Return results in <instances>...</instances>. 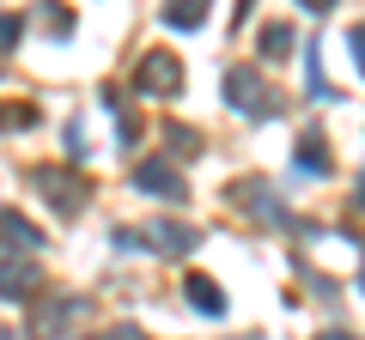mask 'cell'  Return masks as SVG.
I'll return each instance as SVG.
<instances>
[{
  "label": "cell",
  "mask_w": 365,
  "mask_h": 340,
  "mask_svg": "<svg viewBox=\"0 0 365 340\" xmlns=\"http://www.w3.org/2000/svg\"><path fill=\"white\" fill-rule=\"evenodd\" d=\"M31 286H37V267L6 249V255H0V298H31Z\"/></svg>",
  "instance_id": "obj_3"
},
{
  "label": "cell",
  "mask_w": 365,
  "mask_h": 340,
  "mask_svg": "<svg viewBox=\"0 0 365 340\" xmlns=\"http://www.w3.org/2000/svg\"><path fill=\"white\" fill-rule=\"evenodd\" d=\"M287 43H292V31H287V25H268V31H262V49H268L274 61L287 55Z\"/></svg>",
  "instance_id": "obj_8"
},
{
  "label": "cell",
  "mask_w": 365,
  "mask_h": 340,
  "mask_svg": "<svg viewBox=\"0 0 365 340\" xmlns=\"http://www.w3.org/2000/svg\"><path fill=\"white\" fill-rule=\"evenodd\" d=\"M134 183H140L146 195L182 201V176H177V170H170V164H158V158H153V164H140V170H134Z\"/></svg>",
  "instance_id": "obj_4"
},
{
  "label": "cell",
  "mask_w": 365,
  "mask_h": 340,
  "mask_svg": "<svg viewBox=\"0 0 365 340\" xmlns=\"http://www.w3.org/2000/svg\"><path fill=\"white\" fill-rule=\"evenodd\" d=\"M165 18H170L177 31H195V25H201V0H177V6H170Z\"/></svg>",
  "instance_id": "obj_7"
},
{
  "label": "cell",
  "mask_w": 365,
  "mask_h": 340,
  "mask_svg": "<svg viewBox=\"0 0 365 340\" xmlns=\"http://www.w3.org/2000/svg\"><path fill=\"white\" fill-rule=\"evenodd\" d=\"M134 85H140V97H170L182 85V73H177V61H170V55H146V67H140V79H134Z\"/></svg>",
  "instance_id": "obj_2"
},
{
  "label": "cell",
  "mask_w": 365,
  "mask_h": 340,
  "mask_svg": "<svg viewBox=\"0 0 365 340\" xmlns=\"http://www.w3.org/2000/svg\"><path fill=\"white\" fill-rule=\"evenodd\" d=\"M0 340H13V334H6V328H0Z\"/></svg>",
  "instance_id": "obj_14"
},
{
  "label": "cell",
  "mask_w": 365,
  "mask_h": 340,
  "mask_svg": "<svg viewBox=\"0 0 365 340\" xmlns=\"http://www.w3.org/2000/svg\"><path fill=\"white\" fill-rule=\"evenodd\" d=\"M189 304H195L201 316H220V310H225V298L207 286V280H189Z\"/></svg>",
  "instance_id": "obj_6"
},
{
  "label": "cell",
  "mask_w": 365,
  "mask_h": 340,
  "mask_svg": "<svg viewBox=\"0 0 365 340\" xmlns=\"http://www.w3.org/2000/svg\"><path fill=\"white\" fill-rule=\"evenodd\" d=\"M225 92H232V104L244 110V116H274V97L256 85L250 67H232V73H225Z\"/></svg>",
  "instance_id": "obj_1"
},
{
  "label": "cell",
  "mask_w": 365,
  "mask_h": 340,
  "mask_svg": "<svg viewBox=\"0 0 365 340\" xmlns=\"http://www.w3.org/2000/svg\"><path fill=\"white\" fill-rule=\"evenodd\" d=\"M353 61H359V73H365V25H353Z\"/></svg>",
  "instance_id": "obj_11"
},
{
  "label": "cell",
  "mask_w": 365,
  "mask_h": 340,
  "mask_svg": "<svg viewBox=\"0 0 365 340\" xmlns=\"http://www.w3.org/2000/svg\"><path fill=\"white\" fill-rule=\"evenodd\" d=\"M304 6H311V13H323V6H335V0H304Z\"/></svg>",
  "instance_id": "obj_12"
},
{
  "label": "cell",
  "mask_w": 365,
  "mask_h": 340,
  "mask_svg": "<svg viewBox=\"0 0 365 340\" xmlns=\"http://www.w3.org/2000/svg\"><path fill=\"white\" fill-rule=\"evenodd\" d=\"M19 31H25L19 18H0V49H6V43H19Z\"/></svg>",
  "instance_id": "obj_10"
},
{
  "label": "cell",
  "mask_w": 365,
  "mask_h": 340,
  "mask_svg": "<svg viewBox=\"0 0 365 340\" xmlns=\"http://www.w3.org/2000/svg\"><path fill=\"white\" fill-rule=\"evenodd\" d=\"M323 340H347V334H323Z\"/></svg>",
  "instance_id": "obj_13"
},
{
  "label": "cell",
  "mask_w": 365,
  "mask_h": 340,
  "mask_svg": "<svg viewBox=\"0 0 365 340\" xmlns=\"http://www.w3.org/2000/svg\"><path fill=\"white\" fill-rule=\"evenodd\" d=\"M304 152H299V164L304 170H329V152H323V140H299Z\"/></svg>",
  "instance_id": "obj_9"
},
{
  "label": "cell",
  "mask_w": 365,
  "mask_h": 340,
  "mask_svg": "<svg viewBox=\"0 0 365 340\" xmlns=\"http://www.w3.org/2000/svg\"><path fill=\"white\" fill-rule=\"evenodd\" d=\"M153 249H165V255H189L195 249V231H182V225H153Z\"/></svg>",
  "instance_id": "obj_5"
}]
</instances>
